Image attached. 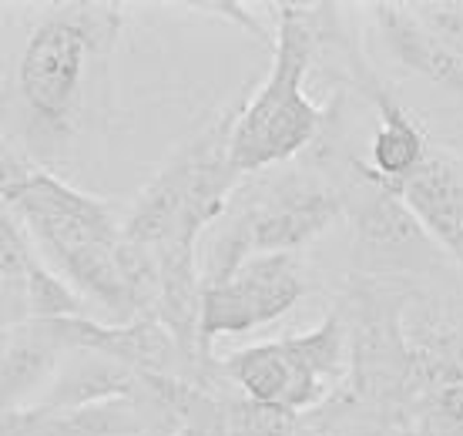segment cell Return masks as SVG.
<instances>
[{
  "mask_svg": "<svg viewBox=\"0 0 463 436\" xmlns=\"http://www.w3.org/2000/svg\"><path fill=\"white\" fill-rule=\"evenodd\" d=\"M121 4H58L31 27L11 88L0 98V131L17 151L54 172L81 135L98 64L125 27Z\"/></svg>",
  "mask_w": 463,
  "mask_h": 436,
  "instance_id": "6da1fadb",
  "label": "cell"
},
{
  "mask_svg": "<svg viewBox=\"0 0 463 436\" xmlns=\"http://www.w3.org/2000/svg\"><path fill=\"white\" fill-rule=\"evenodd\" d=\"M272 68L259 91L242 101L229 138V165L239 178L296 158L319 141L329 111L302 91L316 64V4H279Z\"/></svg>",
  "mask_w": 463,
  "mask_h": 436,
  "instance_id": "7a4b0ae2",
  "label": "cell"
},
{
  "mask_svg": "<svg viewBox=\"0 0 463 436\" xmlns=\"http://www.w3.org/2000/svg\"><path fill=\"white\" fill-rule=\"evenodd\" d=\"M239 108L242 104L225 108L182 148H175L121 218V239L145 249H158L165 242H202L242 185L229 165V138Z\"/></svg>",
  "mask_w": 463,
  "mask_h": 436,
  "instance_id": "3957f363",
  "label": "cell"
},
{
  "mask_svg": "<svg viewBox=\"0 0 463 436\" xmlns=\"http://www.w3.org/2000/svg\"><path fill=\"white\" fill-rule=\"evenodd\" d=\"M219 369L245 400L302 416L323 406L333 386L349 373L346 322L333 312L313 333L245 346L222 359Z\"/></svg>",
  "mask_w": 463,
  "mask_h": 436,
  "instance_id": "277c9868",
  "label": "cell"
},
{
  "mask_svg": "<svg viewBox=\"0 0 463 436\" xmlns=\"http://www.w3.org/2000/svg\"><path fill=\"white\" fill-rule=\"evenodd\" d=\"M343 212L346 202L333 182L309 172H289L262 185L245 205L229 202L222 218L242 235L249 255H296L343 218Z\"/></svg>",
  "mask_w": 463,
  "mask_h": 436,
  "instance_id": "5b68a950",
  "label": "cell"
},
{
  "mask_svg": "<svg viewBox=\"0 0 463 436\" xmlns=\"http://www.w3.org/2000/svg\"><path fill=\"white\" fill-rule=\"evenodd\" d=\"M306 292L309 279L302 272L299 255H249L225 282L202 289L198 336L205 353H212L219 336H245L266 322H276Z\"/></svg>",
  "mask_w": 463,
  "mask_h": 436,
  "instance_id": "8992f818",
  "label": "cell"
},
{
  "mask_svg": "<svg viewBox=\"0 0 463 436\" xmlns=\"http://www.w3.org/2000/svg\"><path fill=\"white\" fill-rule=\"evenodd\" d=\"M353 192H343L356 232V269L366 279H396L437 272V245L420 229L413 212L380 185L353 168Z\"/></svg>",
  "mask_w": 463,
  "mask_h": 436,
  "instance_id": "52a82bcc",
  "label": "cell"
},
{
  "mask_svg": "<svg viewBox=\"0 0 463 436\" xmlns=\"http://www.w3.org/2000/svg\"><path fill=\"white\" fill-rule=\"evenodd\" d=\"M353 81H356L359 91L376 104L380 128H376L373 145H370V165H363V161H349V165H353L363 178H370L373 185H380L386 192H396V185H403L406 178L427 161L433 145H430L423 125L406 111L403 104L396 101L393 91H390L366 64L356 71Z\"/></svg>",
  "mask_w": 463,
  "mask_h": 436,
  "instance_id": "ba28073f",
  "label": "cell"
},
{
  "mask_svg": "<svg viewBox=\"0 0 463 436\" xmlns=\"http://www.w3.org/2000/svg\"><path fill=\"white\" fill-rule=\"evenodd\" d=\"M393 195L413 212L433 245L447 249L463 265V175L457 161L433 145L427 161L396 185Z\"/></svg>",
  "mask_w": 463,
  "mask_h": 436,
  "instance_id": "9c48e42d",
  "label": "cell"
},
{
  "mask_svg": "<svg viewBox=\"0 0 463 436\" xmlns=\"http://www.w3.org/2000/svg\"><path fill=\"white\" fill-rule=\"evenodd\" d=\"M68 349L51 336L47 322H21L0 329V416L24 410V403L47 386Z\"/></svg>",
  "mask_w": 463,
  "mask_h": 436,
  "instance_id": "30bf717a",
  "label": "cell"
},
{
  "mask_svg": "<svg viewBox=\"0 0 463 436\" xmlns=\"http://www.w3.org/2000/svg\"><path fill=\"white\" fill-rule=\"evenodd\" d=\"M373 21L380 27V37L396 64L413 71L420 78L433 81L457 94L463 101V61L443 47L427 27L410 14L406 4H373Z\"/></svg>",
  "mask_w": 463,
  "mask_h": 436,
  "instance_id": "8fae6325",
  "label": "cell"
},
{
  "mask_svg": "<svg viewBox=\"0 0 463 436\" xmlns=\"http://www.w3.org/2000/svg\"><path fill=\"white\" fill-rule=\"evenodd\" d=\"M413 423L406 433L413 436H463V383H447L423 393L410 406Z\"/></svg>",
  "mask_w": 463,
  "mask_h": 436,
  "instance_id": "7c38bea8",
  "label": "cell"
},
{
  "mask_svg": "<svg viewBox=\"0 0 463 436\" xmlns=\"http://www.w3.org/2000/svg\"><path fill=\"white\" fill-rule=\"evenodd\" d=\"M44 262L34 242L24 229V222L14 215L11 205L0 202V282H24V276Z\"/></svg>",
  "mask_w": 463,
  "mask_h": 436,
  "instance_id": "4fadbf2b",
  "label": "cell"
},
{
  "mask_svg": "<svg viewBox=\"0 0 463 436\" xmlns=\"http://www.w3.org/2000/svg\"><path fill=\"white\" fill-rule=\"evenodd\" d=\"M406 7L430 34L463 61V0H417Z\"/></svg>",
  "mask_w": 463,
  "mask_h": 436,
  "instance_id": "5bb4252c",
  "label": "cell"
},
{
  "mask_svg": "<svg viewBox=\"0 0 463 436\" xmlns=\"http://www.w3.org/2000/svg\"><path fill=\"white\" fill-rule=\"evenodd\" d=\"M21 322H31L21 282H0V329H14Z\"/></svg>",
  "mask_w": 463,
  "mask_h": 436,
  "instance_id": "9a60e30c",
  "label": "cell"
},
{
  "mask_svg": "<svg viewBox=\"0 0 463 436\" xmlns=\"http://www.w3.org/2000/svg\"><path fill=\"white\" fill-rule=\"evenodd\" d=\"M192 11H209V14H219V17H229V21H235L239 27H245L249 34L259 37V41H269V34L262 31V24L255 21L252 14H245L242 4H192Z\"/></svg>",
  "mask_w": 463,
  "mask_h": 436,
  "instance_id": "2e32d148",
  "label": "cell"
},
{
  "mask_svg": "<svg viewBox=\"0 0 463 436\" xmlns=\"http://www.w3.org/2000/svg\"><path fill=\"white\" fill-rule=\"evenodd\" d=\"M282 436H329V433H326L323 423H313V420H306V416H296L292 426Z\"/></svg>",
  "mask_w": 463,
  "mask_h": 436,
  "instance_id": "e0dca14e",
  "label": "cell"
}]
</instances>
